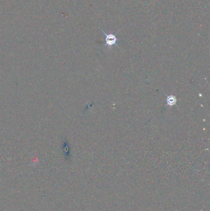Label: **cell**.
Listing matches in <instances>:
<instances>
[{
	"label": "cell",
	"instance_id": "obj_1",
	"mask_svg": "<svg viewBox=\"0 0 210 211\" xmlns=\"http://www.w3.org/2000/svg\"><path fill=\"white\" fill-rule=\"evenodd\" d=\"M101 31L104 34V35H106V45H105V46H107L109 48L113 45H115V46H118V45L117 44V42L118 41V39L114 34H107L106 32H104L103 30H101Z\"/></svg>",
	"mask_w": 210,
	"mask_h": 211
},
{
	"label": "cell",
	"instance_id": "obj_2",
	"mask_svg": "<svg viewBox=\"0 0 210 211\" xmlns=\"http://www.w3.org/2000/svg\"><path fill=\"white\" fill-rule=\"evenodd\" d=\"M177 103V98L173 95L166 96V103L169 106H173Z\"/></svg>",
	"mask_w": 210,
	"mask_h": 211
}]
</instances>
